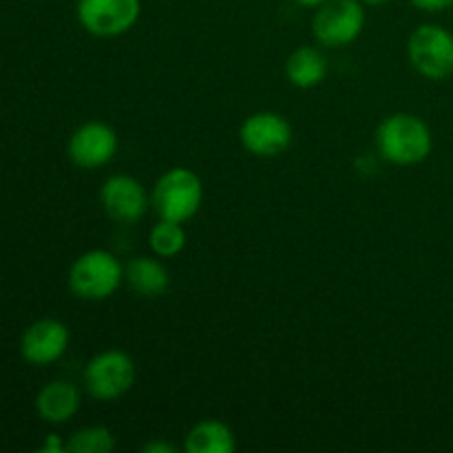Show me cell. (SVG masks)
<instances>
[{
  "label": "cell",
  "instance_id": "obj_10",
  "mask_svg": "<svg viewBox=\"0 0 453 453\" xmlns=\"http://www.w3.org/2000/svg\"><path fill=\"white\" fill-rule=\"evenodd\" d=\"M100 203L118 224H135L149 211L150 195L135 177L111 175L100 188Z\"/></svg>",
  "mask_w": 453,
  "mask_h": 453
},
{
  "label": "cell",
  "instance_id": "obj_15",
  "mask_svg": "<svg viewBox=\"0 0 453 453\" xmlns=\"http://www.w3.org/2000/svg\"><path fill=\"white\" fill-rule=\"evenodd\" d=\"M286 75L292 87L308 88L319 87L327 78V60L319 49L299 47L288 56Z\"/></svg>",
  "mask_w": 453,
  "mask_h": 453
},
{
  "label": "cell",
  "instance_id": "obj_18",
  "mask_svg": "<svg viewBox=\"0 0 453 453\" xmlns=\"http://www.w3.org/2000/svg\"><path fill=\"white\" fill-rule=\"evenodd\" d=\"M410 3L425 13H442L453 7V0H410Z\"/></svg>",
  "mask_w": 453,
  "mask_h": 453
},
{
  "label": "cell",
  "instance_id": "obj_19",
  "mask_svg": "<svg viewBox=\"0 0 453 453\" xmlns=\"http://www.w3.org/2000/svg\"><path fill=\"white\" fill-rule=\"evenodd\" d=\"M144 453H177V447L168 445V442H149V445L142 447Z\"/></svg>",
  "mask_w": 453,
  "mask_h": 453
},
{
  "label": "cell",
  "instance_id": "obj_6",
  "mask_svg": "<svg viewBox=\"0 0 453 453\" xmlns=\"http://www.w3.org/2000/svg\"><path fill=\"white\" fill-rule=\"evenodd\" d=\"M367 22L361 0H327L317 7L312 34L323 47H348L363 34Z\"/></svg>",
  "mask_w": 453,
  "mask_h": 453
},
{
  "label": "cell",
  "instance_id": "obj_12",
  "mask_svg": "<svg viewBox=\"0 0 453 453\" xmlns=\"http://www.w3.org/2000/svg\"><path fill=\"white\" fill-rule=\"evenodd\" d=\"M124 281L137 296L157 299L171 288V274L155 257H135L124 268Z\"/></svg>",
  "mask_w": 453,
  "mask_h": 453
},
{
  "label": "cell",
  "instance_id": "obj_3",
  "mask_svg": "<svg viewBox=\"0 0 453 453\" xmlns=\"http://www.w3.org/2000/svg\"><path fill=\"white\" fill-rule=\"evenodd\" d=\"M124 281V268L109 250H88L69 268V288L78 299L104 301L118 292Z\"/></svg>",
  "mask_w": 453,
  "mask_h": 453
},
{
  "label": "cell",
  "instance_id": "obj_21",
  "mask_svg": "<svg viewBox=\"0 0 453 453\" xmlns=\"http://www.w3.org/2000/svg\"><path fill=\"white\" fill-rule=\"evenodd\" d=\"M296 3H299L301 7H314V9H317V7H321L323 3H327V0H296Z\"/></svg>",
  "mask_w": 453,
  "mask_h": 453
},
{
  "label": "cell",
  "instance_id": "obj_8",
  "mask_svg": "<svg viewBox=\"0 0 453 453\" xmlns=\"http://www.w3.org/2000/svg\"><path fill=\"white\" fill-rule=\"evenodd\" d=\"M239 142L255 157H279L292 144V124L274 111H257L239 128Z\"/></svg>",
  "mask_w": 453,
  "mask_h": 453
},
{
  "label": "cell",
  "instance_id": "obj_20",
  "mask_svg": "<svg viewBox=\"0 0 453 453\" xmlns=\"http://www.w3.org/2000/svg\"><path fill=\"white\" fill-rule=\"evenodd\" d=\"M66 445H62L60 438L58 436H49L47 438V445L42 447V451H51V453H58V451H65Z\"/></svg>",
  "mask_w": 453,
  "mask_h": 453
},
{
  "label": "cell",
  "instance_id": "obj_17",
  "mask_svg": "<svg viewBox=\"0 0 453 453\" xmlns=\"http://www.w3.org/2000/svg\"><path fill=\"white\" fill-rule=\"evenodd\" d=\"M115 449V436L109 427H82L69 438L66 451L73 453H111Z\"/></svg>",
  "mask_w": 453,
  "mask_h": 453
},
{
  "label": "cell",
  "instance_id": "obj_22",
  "mask_svg": "<svg viewBox=\"0 0 453 453\" xmlns=\"http://www.w3.org/2000/svg\"><path fill=\"white\" fill-rule=\"evenodd\" d=\"M363 4H385V3H389V0H361Z\"/></svg>",
  "mask_w": 453,
  "mask_h": 453
},
{
  "label": "cell",
  "instance_id": "obj_13",
  "mask_svg": "<svg viewBox=\"0 0 453 453\" xmlns=\"http://www.w3.org/2000/svg\"><path fill=\"white\" fill-rule=\"evenodd\" d=\"M80 403H82V396L73 383L56 380V383H49L47 388L40 389L38 398H35V410H38L40 418L47 420V423L62 425L78 414Z\"/></svg>",
  "mask_w": 453,
  "mask_h": 453
},
{
  "label": "cell",
  "instance_id": "obj_7",
  "mask_svg": "<svg viewBox=\"0 0 453 453\" xmlns=\"http://www.w3.org/2000/svg\"><path fill=\"white\" fill-rule=\"evenodd\" d=\"M78 22L96 38L128 34L142 16V0H78Z\"/></svg>",
  "mask_w": 453,
  "mask_h": 453
},
{
  "label": "cell",
  "instance_id": "obj_5",
  "mask_svg": "<svg viewBox=\"0 0 453 453\" xmlns=\"http://www.w3.org/2000/svg\"><path fill=\"white\" fill-rule=\"evenodd\" d=\"M135 361L122 349H104L84 367V385L88 396L109 403L122 398L135 385Z\"/></svg>",
  "mask_w": 453,
  "mask_h": 453
},
{
  "label": "cell",
  "instance_id": "obj_1",
  "mask_svg": "<svg viewBox=\"0 0 453 453\" xmlns=\"http://www.w3.org/2000/svg\"><path fill=\"white\" fill-rule=\"evenodd\" d=\"M376 150L396 166H416L432 155L434 135L423 118L414 113H392L376 128Z\"/></svg>",
  "mask_w": 453,
  "mask_h": 453
},
{
  "label": "cell",
  "instance_id": "obj_11",
  "mask_svg": "<svg viewBox=\"0 0 453 453\" xmlns=\"http://www.w3.org/2000/svg\"><path fill=\"white\" fill-rule=\"evenodd\" d=\"M69 341L71 334L65 323L56 321V319H42L27 327V332L22 334V357L31 365H51L66 352Z\"/></svg>",
  "mask_w": 453,
  "mask_h": 453
},
{
  "label": "cell",
  "instance_id": "obj_16",
  "mask_svg": "<svg viewBox=\"0 0 453 453\" xmlns=\"http://www.w3.org/2000/svg\"><path fill=\"white\" fill-rule=\"evenodd\" d=\"M149 246L157 257H177L186 248V230L177 221L159 219L149 233Z\"/></svg>",
  "mask_w": 453,
  "mask_h": 453
},
{
  "label": "cell",
  "instance_id": "obj_9",
  "mask_svg": "<svg viewBox=\"0 0 453 453\" xmlns=\"http://www.w3.org/2000/svg\"><path fill=\"white\" fill-rule=\"evenodd\" d=\"M119 146V137L113 127L104 122L82 124L73 131L69 140V157L75 166L84 171H96V168L106 166L115 157Z\"/></svg>",
  "mask_w": 453,
  "mask_h": 453
},
{
  "label": "cell",
  "instance_id": "obj_4",
  "mask_svg": "<svg viewBox=\"0 0 453 453\" xmlns=\"http://www.w3.org/2000/svg\"><path fill=\"white\" fill-rule=\"evenodd\" d=\"M407 58L416 73L441 82L453 75V34L442 25H420L407 40Z\"/></svg>",
  "mask_w": 453,
  "mask_h": 453
},
{
  "label": "cell",
  "instance_id": "obj_2",
  "mask_svg": "<svg viewBox=\"0 0 453 453\" xmlns=\"http://www.w3.org/2000/svg\"><path fill=\"white\" fill-rule=\"evenodd\" d=\"M203 202V186L197 173L190 168L175 166L157 177L150 190V208L157 212L159 219L184 221L193 219Z\"/></svg>",
  "mask_w": 453,
  "mask_h": 453
},
{
  "label": "cell",
  "instance_id": "obj_14",
  "mask_svg": "<svg viewBox=\"0 0 453 453\" xmlns=\"http://www.w3.org/2000/svg\"><path fill=\"white\" fill-rule=\"evenodd\" d=\"M237 449L234 432L226 423L215 418L199 420L193 425L184 441L186 453H233Z\"/></svg>",
  "mask_w": 453,
  "mask_h": 453
}]
</instances>
